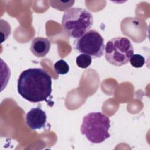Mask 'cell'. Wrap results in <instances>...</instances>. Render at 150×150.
Instances as JSON below:
<instances>
[{"instance_id":"30bf717a","label":"cell","mask_w":150,"mask_h":150,"mask_svg":"<svg viewBox=\"0 0 150 150\" xmlns=\"http://www.w3.org/2000/svg\"><path fill=\"white\" fill-rule=\"evenodd\" d=\"M129 62L132 66L135 68H139L144 66L145 63V58L141 54H133L130 58Z\"/></svg>"},{"instance_id":"9c48e42d","label":"cell","mask_w":150,"mask_h":150,"mask_svg":"<svg viewBox=\"0 0 150 150\" xmlns=\"http://www.w3.org/2000/svg\"><path fill=\"white\" fill-rule=\"evenodd\" d=\"M54 69L59 74H65L69 71V66L67 63L63 59L59 60L54 63Z\"/></svg>"},{"instance_id":"5b68a950","label":"cell","mask_w":150,"mask_h":150,"mask_svg":"<svg viewBox=\"0 0 150 150\" xmlns=\"http://www.w3.org/2000/svg\"><path fill=\"white\" fill-rule=\"evenodd\" d=\"M74 49L77 52L86 54L91 58L101 57L105 50L104 39L100 33L90 29L73 43Z\"/></svg>"},{"instance_id":"277c9868","label":"cell","mask_w":150,"mask_h":150,"mask_svg":"<svg viewBox=\"0 0 150 150\" xmlns=\"http://www.w3.org/2000/svg\"><path fill=\"white\" fill-rule=\"evenodd\" d=\"M105 58L110 64L121 66L127 64L134 54L131 41L125 37H115L109 40L105 46Z\"/></svg>"},{"instance_id":"ba28073f","label":"cell","mask_w":150,"mask_h":150,"mask_svg":"<svg viewBox=\"0 0 150 150\" xmlns=\"http://www.w3.org/2000/svg\"><path fill=\"white\" fill-rule=\"evenodd\" d=\"M91 57L86 54H81L76 57V64L78 67L86 69L88 67L91 63Z\"/></svg>"},{"instance_id":"3957f363","label":"cell","mask_w":150,"mask_h":150,"mask_svg":"<svg viewBox=\"0 0 150 150\" xmlns=\"http://www.w3.org/2000/svg\"><path fill=\"white\" fill-rule=\"evenodd\" d=\"M110 120L108 116L101 112H92L83 117L80 131L90 142L99 144L110 137Z\"/></svg>"},{"instance_id":"8992f818","label":"cell","mask_w":150,"mask_h":150,"mask_svg":"<svg viewBox=\"0 0 150 150\" xmlns=\"http://www.w3.org/2000/svg\"><path fill=\"white\" fill-rule=\"evenodd\" d=\"M47 117L40 107L31 108L26 115V123L32 130L39 129L45 126Z\"/></svg>"},{"instance_id":"7a4b0ae2","label":"cell","mask_w":150,"mask_h":150,"mask_svg":"<svg viewBox=\"0 0 150 150\" xmlns=\"http://www.w3.org/2000/svg\"><path fill=\"white\" fill-rule=\"evenodd\" d=\"M93 17L91 12L81 8H72L66 11L62 25L66 34L72 38H79L91 28Z\"/></svg>"},{"instance_id":"52a82bcc","label":"cell","mask_w":150,"mask_h":150,"mask_svg":"<svg viewBox=\"0 0 150 150\" xmlns=\"http://www.w3.org/2000/svg\"><path fill=\"white\" fill-rule=\"evenodd\" d=\"M50 48V40L43 37H36L34 38L30 45L32 53L38 57H45L49 53Z\"/></svg>"},{"instance_id":"6da1fadb","label":"cell","mask_w":150,"mask_h":150,"mask_svg":"<svg viewBox=\"0 0 150 150\" xmlns=\"http://www.w3.org/2000/svg\"><path fill=\"white\" fill-rule=\"evenodd\" d=\"M52 80L42 68H30L23 70L18 80V92L25 100L32 103L47 101L50 96Z\"/></svg>"}]
</instances>
